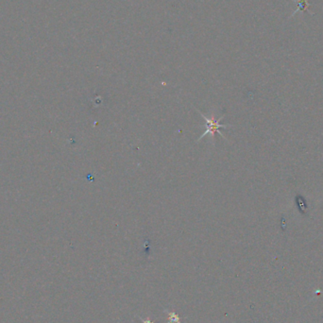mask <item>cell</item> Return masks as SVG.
I'll return each instance as SVG.
<instances>
[{"mask_svg":"<svg viewBox=\"0 0 323 323\" xmlns=\"http://www.w3.org/2000/svg\"><path fill=\"white\" fill-rule=\"evenodd\" d=\"M165 312L167 313V316H168L167 323H182L179 315H177L175 312H169V311H165Z\"/></svg>","mask_w":323,"mask_h":323,"instance_id":"obj_2","label":"cell"},{"mask_svg":"<svg viewBox=\"0 0 323 323\" xmlns=\"http://www.w3.org/2000/svg\"><path fill=\"white\" fill-rule=\"evenodd\" d=\"M140 320L142 321V323H152V322H150L148 319H147V320H143V319H141V318H140Z\"/></svg>","mask_w":323,"mask_h":323,"instance_id":"obj_3","label":"cell"},{"mask_svg":"<svg viewBox=\"0 0 323 323\" xmlns=\"http://www.w3.org/2000/svg\"><path fill=\"white\" fill-rule=\"evenodd\" d=\"M201 115L202 118L205 120V132L199 138L198 141H201L203 137H205L206 135H211V139L214 140L215 138V134L218 132L220 133L221 136H223L222 132H220L221 129H226L228 126L226 125H223V124H221V120L223 119V117H221L219 119L215 118V116H212V117H207L205 115H203L202 112L198 111ZM224 137V136H223ZM225 138V137H224Z\"/></svg>","mask_w":323,"mask_h":323,"instance_id":"obj_1","label":"cell"}]
</instances>
